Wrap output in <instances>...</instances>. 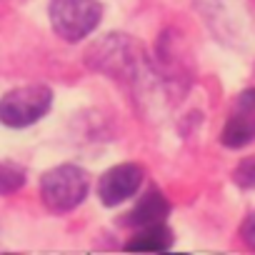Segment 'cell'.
<instances>
[{
	"label": "cell",
	"mask_w": 255,
	"mask_h": 255,
	"mask_svg": "<svg viewBox=\"0 0 255 255\" xmlns=\"http://www.w3.org/2000/svg\"><path fill=\"white\" fill-rule=\"evenodd\" d=\"M103 8L98 0H53L50 3V23L53 30L68 40H83L100 23Z\"/></svg>",
	"instance_id": "cell-2"
},
{
	"label": "cell",
	"mask_w": 255,
	"mask_h": 255,
	"mask_svg": "<svg viewBox=\"0 0 255 255\" xmlns=\"http://www.w3.org/2000/svg\"><path fill=\"white\" fill-rule=\"evenodd\" d=\"M143 183V168L135 165V163H123V165H115L110 168L100 183H98V195L105 205H120L125 203L128 198H133L138 193Z\"/></svg>",
	"instance_id": "cell-4"
},
{
	"label": "cell",
	"mask_w": 255,
	"mask_h": 255,
	"mask_svg": "<svg viewBox=\"0 0 255 255\" xmlns=\"http://www.w3.org/2000/svg\"><path fill=\"white\" fill-rule=\"evenodd\" d=\"M243 240H245L250 248H255V213H250L248 220L243 223Z\"/></svg>",
	"instance_id": "cell-11"
},
{
	"label": "cell",
	"mask_w": 255,
	"mask_h": 255,
	"mask_svg": "<svg viewBox=\"0 0 255 255\" xmlns=\"http://www.w3.org/2000/svg\"><path fill=\"white\" fill-rule=\"evenodd\" d=\"M53 103V93L45 85H25L10 90L0 100V123L8 128H25L40 120Z\"/></svg>",
	"instance_id": "cell-3"
},
{
	"label": "cell",
	"mask_w": 255,
	"mask_h": 255,
	"mask_svg": "<svg viewBox=\"0 0 255 255\" xmlns=\"http://www.w3.org/2000/svg\"><path fill=\"white\" fill-rule=\"evenodd\" d=\"M233 178H235L238 185H243V188H253V185H255V155H253V158H245V160L235 168Z\"/></svg>",
	"instance_id": "cell-9"
},
{
	"label": "cell",
	"mask_w": 255,
	"mask_h": 255,
	"mask_svg": "<svg viewBox=\"0 0 255 255\" xmlns=\"http://www.w3.org/2000/svg\"><path fill=\"white\" fill-rule=\"evenodd\" d=\"M170 213V205L165 200V195L160 190H148L138 203L135 208L130 210V218H128V223L130 225H138V228H148V225H158L168 218Z\"/></svg>",
	"instance_id": "cell-5"
},
{
	"label": "cell",
	"mask_w": 255,
	"mask_h": 255,
	"mask_svg": "<svg viewBox=\"0 0 255 255\" xmlns=\"http://www.w3.org/2000/svg\"><path fill=\"white\" fill-rule=\"evenodd\" d=\"M25 183V173L18 165L0 163V193H13Z\"/></svg>",
	"instance_id": "cell-8"
},
{
	"label": "cell",
	"mask_w": 255,
	"mask_h": 255,
	"mask_svg": "<svg viewBox=\"0 0 255 255\" xmlns=\"http://www.w3.org/2000/svg\"><path fill=\"white\" fill-rule=\"evenodd\" d=\"M88 185H90V180H88V173L83 168L58 165L43 175V183H40L43 203L58 213L73 210L75 205H80L85 200Z\"/></svg>",
	"instance_id": "cell-1"
},
{
	"label": "cell",
	"mask_w": 255,
	"mask_h": 255,
	"mask_svg": "<svg viewBox=\"0 0 255 255\" xmlns=\"http://www.w3.org/2000/svg\"><path fill=\"white\" fill-rule=\"evenodd\" d=\"M173 245V235L170 230L158 223V225H148V228H140V233L128 243L125 248L128 250H135V253H163Z\"/></svg>",
	"instance_id": "cell-7"
},
{
	"label": "cell",
	"mask_w": 255,
	"mask_h": 255,
	"mask_svg": "<svg viewBox=\"0 0 255 255\" xmlns=\"http://www.w3.org/2000/svg\"><path fill=\"white\" fill-rule=\"evenodd\" d=\"M235 108H240V110H245V113L255 115V88H250V90L240 93V98H238Z\"/></svg>",
	"instance_id": "cell-10"
},
{
	"label": "cell",
	"mask_w": 255,
	"mask_h": 255,
	"mask_svg": "<svg viewBox=\"0 0 255 255\" xmlns=\"http://www.w3.org/2000/svg\"><path fill=\"white\" fill-rule=\"evenodd\" d=\"M253 138H255V115L235 108L233 115L228 118L225 128H223V135H220L223 145H228V148H243Z\"/></svg>",
	"instance_id": "cell-6"
}]
</instances>
